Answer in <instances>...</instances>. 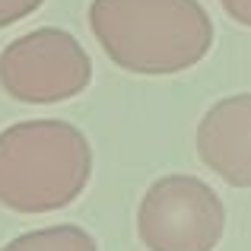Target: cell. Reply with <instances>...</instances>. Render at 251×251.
<instances>
[{
    "label": "cell",
    "mask_w": 251,
    "mask_h": 251,
    "mask_svg": "<svg viewBox=\"0 0 251 251\" xmlns=\"http://www.w3.org/2000/svg\"><path fill=\"white\" fill-rule=\"evenodd\" d=\"M92 147L80 127L54 118L0 130V203L13 213H51L86 191Z\"/></svg>",
    "instance_id": "obj_2"
},
{
    "label": "cell",
    "mask_w": 251,
    "mask_h": 251,
    "mask_svg": "<svg viewBox=\"0 0 251 251\" xmlns=\"http://www.w3.org/2000/svg\"><path fill=\"white\" fill-rule=\"evenodd\" d=\"M89 29L111 64L140 76L191 70L213 48L201 0H92Z\"/></svg>",
    "instance_id": "obj_1"
},
{
    "label": "cell",
    "mask_w": 251,
    "mask_h": 251,
    "mask_svg": "<svg viewBox=\"0 0 251 251\" xmlns=\"http://www.w3.org/2000/svg\"><path fill=\"white\" fill-rule=\"evenodd\" d=\"M226 232L220 194L197 175H162L137 210V235L147 251H213Z\"/></svg>",
    "instance_id": "obj_3"
},
{
    "label": "cell",
    "mask_w": 251,
    "mask_h": 251,
    "mask_svg": "<svg viewBox=\"0 0 251 251\" xmlns=\"http://www.w3.org/2000/svg\"><path fill=\"white\" fill-rule=\"evenodd\" d=\"M42 3L45 0H0V29H6V25L32 16Z\"/></svg>",
    "instance_id": "obj_7"
},
{
    "label": "cell",
    "mask_w": 251,
    "mask_h": 251,
    "mask_svg": "<svg viewBox=\"0 0 251 251\" xmlns=\"http://www.w3.org/2000/svg\"><path fill=\"white\" fill-rule=\"evenodd\" d=\"M92 83L86 48L64 29H32L0 51V89L25 105H54Z\"/></svg>",
    "instance_id": "obj_4"
},
{
    "label": "cell",
    "mask_w": 251,
    "mask_h": 251,
    "mask_svg": "<svg viewBox=\"0 0 251 251\" xmlns=\"http://www.w3.org/2000/svg\"><path fill=\"white\" fill-rule=\"evenodd\" d=\"M197 156L232 188H251V92L226 96L197 124Z\"/></svg>",
    "instance_id": "obj_5"
},
{
    "label": "cell",
    "mask_w": 251,
    "mask_h": 251,
    "mask_svg": "<svg viewBox=\"0 0 251 251\" xmlns=\"http://www.w3.org/2000/svg\"><path fill=\"white\" fill-rule=\"evenodd\" d=\"M0 251H99V245L83 226L61 223V226H45L16 235Z\"/></svg>",
    "instance_id": "obj_6"
},
{
    "label": "cell",
    "mask_w": 251,
    "mask_h": 251,
    "mask_svg": "<svg viewBox=\"0 0 251 251\" xmlns=\"http://www.w3.org/2000/svg\"><path fill=\"white\" fill-rule=\"evenodd\" d=\"M220 6L239 25H248V29H251V0H220Z\"/></svg>",
    "instance_id": "obj_8"
}]
</instances>
